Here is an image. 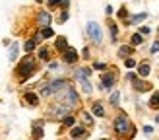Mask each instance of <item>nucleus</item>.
<instances>
[{
    "instance_id": "obj_1",
    "label": "nucleus",
    "mask_w": 159,
    "mask_h": 140,
    "mask_svg": "<svg viewBox=\"0 0 159 140\" xmlns=\"http://www.w3.org/2000/svg\"><path fill=\"white\" fill-rule=\"evenodd\" d=\"M113 128H115V132L118 134V140H132L134 138V132H136V127H134L132 121L124 113L116 115V119L113 123Z\"/></svg>"
},
{
    "instance_id": "obj_2",
    "label": "nucleus",
    "mask_w": 159,
    "mask_h": 140,
    "mask_svg": "<svg viewBox=\"0 0 159 140\" xmlns=\"http://www.w3.org/2000/svg\"><path fill=\"white\" fill-rule=\"evenodd\" d=\"M57 97H58V103L66 105V107H70V109H74V107L80 105V96H78V91H76L70 84H68L62 91L57 93Z\"/></svg>"
},
{
    "instance_id": "obj_3",
    "label": "nucleus",
    "mask_w": 159,
    "mask_h": 140,
    "mask_svg": "<svg viewBox=\"0 0 159 140\" xmlns=\"http://www.w3.org/2000/svg\"><path fill=\"white\" fill-rule=\"evenodd\" d=\"M37 70V62H35V58L33 57H23V60H21V64L18 66V78L20 80H27V78L31 76Z\"/></svg>"
},
{
    "instance_id": "obj_4",
    "label": "nucleus",
    "mask_w": 159,
    "mask_h": 140,
    "mask_svg": "<svg viewBox=\"0 0 159 140\" xmlns=\"http://www.w3.org/2000/svg\"><path fill=\"white\" fill-rule=\"evenodd\" d=\"M87 35H89V39L95 43V45H101L103 41V31H101V26L97 21H89L87 23Z\"/></svg>"
},
{
    "instance_id": "obj_5",
    "label": "nucleus",
    "mask_w": 159,
    "mask_h": 140,
    "mask_svg": "<svg viewBox=\"0 0 159 140\" xmlns=\"http://www.w3.org/2000/svg\"><path fill=\"white\" fill-rule=\"evenodd\" d=\"M115 84H116V74H115V72H103V74H101L99 88H101L103 91L113 90V88H115Z\"/></svg>"
},
{
    "instance_id": "obj_6",
    "label": "nucleus",
    "mask_w": 159,
    "mask_h": 140,
    "mask_svg": "<svg viewBox=\"0 0 159 140\" xmlns=\"http://www.w3.org/2000/svg\"><path fill=\"white\" fill-rule=\"evenodd\" d=\"M68 84H70V82L66 80V78H58V80L51 82V84H49V88H51V93H54V96H57V93H58V91H62V90H64Z\"/></svg>"
},
{
    "instance_id": "obj_7",
    "label": "nucleus",
    "mask_w": 159,
    "mask_h": 140,
    "mask_svg": "<svg viewBox=\"0 0 159 140\" xmlns=\"http://www.w3.org/2000/svg\"><path fill=\"white\" fill-rule=\"evenodd\" d=\"M78 58H80V57H78V51H76V49H70V47H68V49L62 53V60H64L66 64H76Z\"/></svg>"
},
{
    "instance_id": "obj_8",
    "label": "nucleus",
    "mask_w": 159,
    "mask_h": 140,
    "mask_svg": "<svg viewBox=\"0 0 159 140\" xmlns=\"http://www.w3.org/2000/svg\"><path fill=\"white\" fill-rule=\"evenodd\" d=\"M70 111H72V109H70V107H66V105H62V103H58L57 107H54V111H52V115H54V119H64L66 115H70Z\"/></svg>"
},
{
    "instance_id": "obj_9",
    "label": "nucleus",
    "mask_w": 159,
    "mask_h": 140,
    "mask_svg": "<svg viewBox=\"0 0 159 140\" xmlns=\"http://www.w3.org/2000/svg\"><path fill=\"white\" fill-rule=\"evenodd\" d=\"M51 14L49 12H45V10H41L39 12V16H37V23H39V27H47V26H51Z\"/></svg>"
},
{
    "instance_id": "obj_10",
    "label": "nucleus",
    "mask_w": 159,
    "mask_h": 140,
    "mask_svg": "<svg viewBox=\"0 0 159 140\" xmlns=\"http://www.w3.org/2000/svg\"><path fill=\"white\" fill-rule=\"evenodd\" d=\"M23 101H25L27 105L35 107V105H39V96L33 93V91H25V93H23Z\"/></svg>"
},
{
    "instance_id": "obj_11",
    "label": "nucleus",
    "mask_w": 159,
    "mask_h": 140,
    "mask_svg": "<svg viewBox=\"0 0 159 140\" xmlns=\"http://www.w3.org/2000/svg\"><path fill=\"white\" fill-rule=\"evenodd\" d=\"M70 136H72L74 140H82V138H87V130L84 127H74L72 130H70Z\"/></svg>"
},
{
    "instance_id": "obj_12",
    "label": "nucleus",
    "mask_w": 159,
    "mask_h": 140,
    "mask_svg": "<svg viewBox=\"0 0 159 140\" xmlns=\"http://www.w3.org/2000/svg\"><path fill=\"white\" fill-rule=\"evenodd\" d=\"M132 84H134V90H136V91H148L149 88H152V86L146 84L144 80H138V76L132 78Z\"/></svg>"
},
{
    "instance_id": "obj_13",
    "label": "nucleus",
    "mask_w": 159,
    "mask_h": 140,
    "mask_svg": "<svg viewBox=\"0 0 159 140\" xmlns=\"http://www.w3.org/2000/svg\"><path fill=\"white\" fill-rule=\"evenodd\" d=\"M91 113L95 115V117H105V107H103V103L101 101H95V103H91Z\"/></svg>"
},
{
    "instance_id": "obj_14",
    "label": "nucleus",
    "mask_w": 159,
    "mask_h": 140,
    "mask_svg": "<svg viewBox=\"0 0 159 140\" xmlns=\"http://www.w3.org/2000/svg\"><path fill=\"white\" fill-rule=\"evenodd\" d=\"M136 66H138V74H140V78H148L149 72H152V66H149V62H140V64H136Z\"/></svg>"
},
{
    "instance_id": "obj_15",
    "label": "nucleus",
    "mask_w": 159,
    "mask_h": 140,
    "mask_svg": "<svg viewBox=\"0 0 159 140\" xmlns=\"http://www.w3.org/2000/svg\"><path fill=\"white\" fill-rule=\"evenodd\" d=\"M54 49H57L58 53H64L68 49V41L66 37H57V41H54Z\"/></svg>"
},
{
    "instance_id": "obj_16",
    "label": "nucleus",
    "mask_w": 159,
    "mask_h": 140,
    "mask_svg": "<svg viewBox=\"0 0 159 140\" xmlns=\"http://www.w3.org/2000/svg\"><path fill=\"white\" fill-rule=\"evenodd\" d=\"M78 82H80V86H82V91L85 93V96H91V91H93L91 82L87 80V78H82V80H78Z\"/></svg>"
},
{
    "instance_id": "obj_17",
    "label": "nucleus",
    "mask_w": 159,
    "mask_h": 140,
    "mask_svg": "<svg viewBox=\"0 0 159 140\" xmlns=\"http://www.w3.org/2000/svg\"><path fill=\"white\" fill-rule=\"evenodd\" d=\"M132 53H134V47L132 45H122L120 49H118V57L126 58V57H132Z\"/></svg>"
},
{
    "instance_id": "obj_18",
    "label": "nucleus",
    "mask_w": 159,
    "mask_h": 140,
    "mask_svg": "<svg viewBox=\"0 0 159 140\" xmlns=\"http://www.w3.org/2000/svg\"><path fill=\"white\" fill-rule=\"evenodd\" d=\"M91 76V68H78L74 72V78L76 80H82V78H89Z\"/></svg>"
},
{
    "instance_id": "obj_19",
    "label": "nucleus",
    "mask_w": 159,
    "mask_h": 140,
    "mask_svg": "<svg viewBox=\"0 0 159 140\" xmlns=\"http://www.w3.org/2000/svg\"><path fill=\"white\" fill-rule=\"evenodd\" d=\"M18 51H20V45H18V41H14L12 47H10V53H8V58L16 60V58H18Z\"/></svg>"
},
{
    "instance_id": "obj_20",
    "label": "nucleus",
    "mask_w": 159,
    "mask_h": 140,
    "mask_svg": "<svg viewBox=\"0 0 159 140\" xmlns=\"http://www.w3.org/2000/svg\"><path fill=\"white\" fill-rule=\"evenodd\" d=\"M39 60H43V62L51 60V51L47 49V47H41V49H39Z\"/></svg>"
},
{
    "instance_id": "obj_21",
    "label": "nucleus",
    "mask_w": 159,
    "mask_h": 140,
    "mask_svg": "<svg viewBox=\"0 0 159 140\" xmlns=\"http://www.w3.org/2000/svg\"><path fill=\"white\" fill-rule=\"evenodd\" d=\"M146 18H148V14H146V12H142V14H136L134 18H130V20H128V26H136V23L144 21Z\"/></svg>"
},
{
    "instance_id": "obj_22",
    "label": "nucleus",
    "mask_w": 159,
    "mask_h": 140,
    "mask_svg": "<svg viewBox=\"0 0 159 140\" xmlns=\"http://www.w3.org/2000/svg\"><path fill=\"white\" fill-rule=\"evenodd\" d=\"M144 43V35L142 33H134L132 37H130V45L132 47H138V45H142Z\"/></svg>"
},
{
    "instance_id": "obj_23",
    "label": "nucleus",
    "mask_w": 159,
    "mask_h": 140,
    "mask_svg": "<svg viewBox=\"0 0 159 140\" xmlns=\"http://www.w3.org/2000/svg\"><path fill=\"white\" fill-rule=\"evenodd\" d=\"M107 26H109V31H111V39H113V41H116V37H118V27H116V23H115V21H109Z\"/></svg>"
},
{
    "instance_id": "obj_24",
    "label": "nucleus",
    "mask_w": 159,
    "mask_h": 140,
    "mask_svg": "<svg viewBox=\"0 0 159 140\" xmlns=\"http://www.w3.org/2000/svg\"><path fill=\"white\" fill-rule=\"evenodd\" d=\"M149 107L152 109H159V91H153L149 97Z\"/></svg>"
},
{
    "instance_id": "obj_25",
    "label": "nucleus",
    "mask_w": 159,
    "mask_h": 140,
    "mask_svg": "<svg viewBox=\"0 0 159 140\" xmlns=\"http://www.w3.org/2000/svg\"><path fill=\"white\" fill-rule=\"evenodd\" d=\"M118 101H120V91H113V93H111L109 103L113 105V107H118Z\"/></svg>"
},
{
    "instance_id": "obj_26",
    "label": "nucleus",
    "mask_w": 159,
    "mask_h": 140,
    "mask_svg": "<svg viewBox=\"0 0 159 140\" xmlns=\"http://www.w3.org/2000/svg\"><path fill=\"white\" fill-rule=\"evenodd\" d=\"M33 138H37V140L43 138V128H41V124H39V123L33 124Z\"/></svg>"
},
{
    "instance_id": "obj_27",
    "label": "nucleus",
    "mask_w": 159,
    "mask_h": 140,
    "mask_svg": "<svg viewBox=\"0 0 159 140\" xmlns=\"http://www.w3.org/2000/svg\"><path fill=\"white\" fill-rule=\"evenodd\" d=\"M37 47V41H35V37L33 39H29V41H25V45H23V49H25V53H31Z\"/></svg>"
},
{
    "instance_id": "obj_28",
    "label": "nucleus",
    "mask_w": 159,
    "mask_h": 140,
    "mask_svg": "<svg viewBox=\"0 0 159 140\" xmlns=\"http://www.w3.org/2000/svg\"><path fill=\"white\" fill-rule=\"evenodd\" d=\"M62 124H64V127H74V124H76V119H74L72 115H66L64 119H62Z\"/></svg>"
},
{
    "instance_id": "obj_29",
    "label": "nucleus",
    "mask_w": 159,
    "mask_h": 140,
    "mask_svg": "<svg viewBox=\"0 0 159 140\" xmlns=\"http://www.w3.org/2000/svg\"><path fill=\"white\" fill-rule=\"evenodd\" d=\"M82 121L87 124V127H89V124H93V117L87 113V111H82Z\"/></svg>"
},
{
    "instance_id": "obj_30",
    "label": "nucleus",
    "mask_w": 159,
    "mask_h": 140,
    "mask_svg": "<svg viewBox=\"0 0 159 140\" xmlns=\"http://www.w3.org/2000/svg\"><path fill=\"white\" fill-rule=\"evenodd\" d=\"M52 35H54V31H52L49 26H47V27H43V31H41V37H43V39H51Z\"/></svg>"
},
{
    "instance_id": "obj_31",
    "label": "nucleus",
    "mask_w": 159,
    "mask_h": 140,
    "mask_svg": "<svg viewBox=\"0 0 159 140\" xmlns=\"http://www.w3.org/2000/svg\"><path fill=\"white\" fill-rule=\"evenodd\" d=\"M136 64H138L136 58H130V57L124 58V66H126V68H136Z\"/></svg>"
},
{
    "instance_id": "obj_32",
    "label": "nucleus",
    "mask_w": 159,
    "mask_h": 140,
    "mask_svg": "<svg viewBox=\"0 0 159 140\" xmlns=\"http://www.w3.org/2000/svg\"><path fill=\"white\" fill-rule=\"evenodd\" d=\"M68 16H70L68 10H62V14L58 16V21H60V23H62V21H66V20H68Z\"/></svg>"
},
{
    "instance_id": "obj_33",
    "label": "nucleus",
    "mask_w": 159,
    "mask_h": 140,
    "mask_svg": "<svg viewBox=\"0 0 159 140\" xmlns=\"http://www.w3.org/2000/svg\"><path fill=\"white\" fill-rule=\"evenodd\" d=\"M93 70H107V64H105V62H95Z\"/></svg>"
},
{
    "instance_id": "obj_34",
    "label": "nucleus",
    "mask_w": 159,
    "mask_h": 140,
    "mask_svg": "<svg viewBox=\"0 0 159 140\" xmlns=\"http://www.w3.org/2000/svg\"><path fill=\"white\" fill-rule=\"evenodd\" d=\"M58 6L62 8V10H68V6H70V0H60Z\"/></svg>"
},
{
    "instance_id": "obj_35",
    "label": "nucleus",
    "mask_w": 159,
    "mask_h": 140,
    "mask_svg": "<svg viewBox=\"0 0 159 140\" xmlns=\"http://www.w3.org/2000/svg\"><path fill=\"white\" fill-rule=\"evenodd\" d=\"M144 132H146L148 136H149V134H153V127H149V124H146V127H144Z\"/></svg>"
},
{
    "instance_id": "obj_36",
    "label": "nucleus",
    "mask_w": 159,
    "mask_h": 140,
    "mask_svg": "<svg viewBox=\"0 0 159 140\" xmlns=\"http://www.w3.org/2000/svg\"><path fill=\"white\" fill-rule=\"evenodd\" d=\"M126 14H128V12H126V8H120V10H118V18H126Z\"/></svg>"
},
{
    "instance_id": "obj_37",
    "label": "nucleus",
    "mask_w": 159,
    "mask_h": 140,
    "mask_svg": "<svg viewBox=\"0 0 159 140\" xmlns=\"http://www.w3.org/2000/svg\"><path fill=\"white\" fill-rule=\"evenodd\" d=\"M149 31H152V29H149L148 26H144V27H142V29H140V33H142V35H148V33H149Z\"/></svg>"
},
{
    "instance_id": "obj_38",
    "label": "nucleus",
    "mask_w": 159,
    "mask_h": 140,
    "mask_svg": "<svg viewBox=\"0 0 159 140\" xmlns=\"http://www.w3.org/2000/svg\"><path fill=\"white\" fill-rule=\"evenodd\" d=\"M152 53H159V41H155V43L152 45Z\"/></svg>"
},
{
    "instance_id": "obj_39",
    "label": "nucleus",
    "mask_w": 159,
    "mask_h": 140,
    "mask_svg": "<svg viewBox=\"0 0 159 140\" xmlns=\"http://www.w3.org/2000/svg\"><path fill=\"white\" fill-rule=\"evenodd\" d=\"M47 2H49V6H58L60 0H47Z\"/></svg>"
},
{
    "instance_id": "obj_40",
    "label": "nucleus",
    "mask_w": 159,
    "mask_h": 140,
    "mask_svg": "<svg viewBox=\"0 0 159 140\" xmlns=\"http://www.w3.org/2000/svg\"><path fill=\"white\" fill-rule=\"evenodd\" d=\"M105 14H107V16H111V14H113V8L107 6V8H105Z\"/></svg>"
},
{
    "instance_id": "obj_41",
    "label": "nucleus",
    "mask_w": 159,
    "mask_h": 140,
    "mask_svg": "<svg viewBox=\"0 0 159 140\" xmlns=\"http://www.w3.org/2000/svg\"><path fill=\"white\" fill-rule=\"evenodd\" d=\"M84 57H85V58H89V49H87V47L84 49Z\"/></svg>"
},
{
    "instance_id": "obj_42",
    "label": "nucleus",
    "mask_w": 159,
    "mask_h": 140,
    "mask_svg": "<svg viewBox=\"0 0 159 140\" xmlns=\"http://www.w3.org/2000/svg\"><path fill=\"white\" fill-rule=\"evenodd\" d=\"M155 123H157V124H159V115H157V117H155Z\"/></svg>"
},
{
    "instance_id": "obj_43",
    "label": "nucleus",
    "mask_w": 159,
    "mask_h": 140,
    "mask_svg": "<svg viewBox=\"0 0 159 140\" xmlns=\"http://www.w3.org/2000/svg\"><path fill=\"white\" fill-rule=\"evenodd\" d=\"M37 2H45V0H37Z\"/></svg>"
}]
</instances>
